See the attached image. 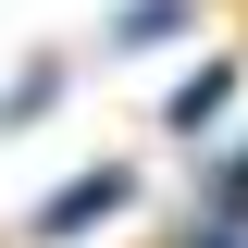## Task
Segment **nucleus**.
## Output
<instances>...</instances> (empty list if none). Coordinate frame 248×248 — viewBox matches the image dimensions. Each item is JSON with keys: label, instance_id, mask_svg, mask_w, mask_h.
<instances>
[{"label": "nucleus", "instance_id": "f257e3e1", "mask_svg": "<svg viewBox=\"0 0 248 248\" xmlns=\"http://www.w3.org/2000/svg\"><path fill=\"white\" fill-rule=\"evenodd\" d=\"M124 199H137V174H124V161H99V174H75V186H50V199H37L25 236H37V248H62V236H87V223H112Z\"/></svg>", "mask_w": 248, "mask_h": 248}, {"label": "nucleus", "instance_id": "f03ea898", "mask_svg": "<svg viewBox=\"0 0 248 248\" xmlns=\"http://www.w3.org/2000/svg\"><path fill=\"white\" fill-rule=\"evenodd\" d=\"M223 99H236V62H199V75L161 99V124H174V137H199V124H223Z\"/></svg>", "mask_w": 248, "mask_h": 248}, {"label": "nucleus", "instance_id": "7ed1b4c3", "mask_svg": "<svg viewBox=\"0 0 248 248\" xmlns=\"http://www.w3.org/2000/svg\"><path fill=\"white\" fill-rule=\"evenodd\" d=\"M174 25H186V0H137V13H124L112 37H124V50H149V37H174Z\"/></svg>", "mask_w": 248, "mask_h": 248}, {"label": "nucleus", "instance_id": "20e7f679", "mask_svg": "<svg viewBox=\"0 0 248 248\" xmlns=\"http://www.w3.org/2000/svg\"><path fill=\"white\" fill-rule=\"evenodd\" d=\"M211 211H223V223H248V149L223 161V186H211Z\"/></svg>", "mask_w": 248, "mask_h": 248}, {"label": "nucleus", "instance_id": "39448f33", "mask_svg": "<svg viewBox=\"0 0 248 248\" xmlns=\"http://www.w3.org/2000/svg\"><path fill=\"white\" fill-rule=\"evenodd\" d=\"M174 248H248V223H223V211H199V223H186Z\"/></svg>", "mask_w": 248, "mask_h": 248}]
</instances>
